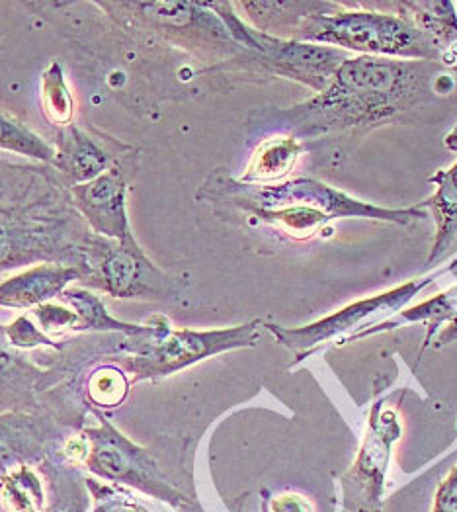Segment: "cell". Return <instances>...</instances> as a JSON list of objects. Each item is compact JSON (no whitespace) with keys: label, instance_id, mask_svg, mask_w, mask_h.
Returning a JSON list of instances; mask_svg holds the SVG:
<instances>
[{"label":"cell","instance_id":"cell-1","mask_svg":"<svg viewBox=\"0 0 457 512\" xmlns=\"http://www.w3.org/2000/svg\"><path fill=\"white\" fill-rule=\"evenodd\" d=\"M436 71L438 63L430 61L354 55L336 69L323 92L280 118L297 139L374 128L418 104Z\"/></svg>","mask_w":457,"mask_h":512},{"label":"cell","instance_id":"cell-2","mask_svg":"<svg viewBox=\"0 0 457 512\" xmlns=\"http://www.w3.org/2000/svg\"><path fill=\"white\" fill-rule=\"evenodd\" d=\"M206 190H209V198L219 196L233 200L258 221L278 229L295 241L313 239L325 225L336 219H370L407 227L428 217L420 206L397 210L379 208L307 176L268 186H250L239 180H219L217 186L206 184Z\"/></svg>","mask_w":457,"mask_h":512},{"label":"cell","instance_id":"cell-3","mask_svg":"<svg viewBox=\"0 0 457 512\" xmlns=\"http://www.w3.org/2000/svg\"><path fill=\"white\" fill-rule=\"evenodd\" d=\"M295 40L370 57L442 63V57L401 12L340 8L331 14H317L301 26Z\"/></svg>","mask_w":457,"mask_h":512},{"label":"cell","instance_id":"cell-4","mask_svg":"<svg viewBox=\"0 0 457 512\" xmlns=\"http://www.w3.org/2000/svg\"><path fill=\"white\" fill-rule=\"evenodd\" d=\"M149 325V333L129 339L127 370L135 382L167 378L211 356L250 348L260 339L262 329L258 319L215 331H176L165 317H155Z\"/></svg>","mask_w":457,"mask_h":512},{"label":"cell","instance_id":"cell-5","mask_svg":"<svg viewBox=\"0 0 457 512\" xmlns=\"http://www.w3.org/2000/svg\"><path fill=\"white\" fill-rule=\"evenodd\" d=\"M127 28H139L192 53L221 59H241L245 49L233 40L223 20L206 2H98Z\"/></svg>","mask_w":457,"mask_h":512},{"label":"cell","instance_id":"cell-6","mask_svg":"<svg viewBox=\"0 0 457 512\" xmlns=\"http://www.w3.org/2000/svg\"><path fill=\"white\" fill-rule=\"evenodd\" d=\"M454 268H457V260L444 268L428 272L426 276L405 282L393 290H387L383 294L360 299L352 305H346L333 315L323 317V319L303 325V327L286 329V327H280L274 323H268L264 327L272 333V337L280 346L290 350L295 358L293 366H297L303 360H307L309 356H313L315 352L323 350L325 346L348 344L350 339H354L356 335L370 331L377 325L389 321L399 311H403L405 305L411 303L422 290L432 286L438 278L452 272Z\"/></svg>","mask_w":457,"mask_h":512},{"label":"cell","instance_id":"cell-7","mask_svg":"<svg viewBox=\"0 0 457 512\" xmlns=\"http://www.w3.org/2000/svg\"><path fill=\"white\" fill-rule=\"evenodd\" d=\"M79 256L84 284L112 298L170 301L186 286L182 278L157 266L133 235L116 241L88 233Z\"/></svg>","mask_w":457,"mask_h":512},{"label":"cell","instance_id":"cell-8","mask_svg":"<svg viewBox=\"0 0 457 512\" xmlns=\"http://www.w3.org/2000/svg\"><path fill=\"white\" fill-rule=\"evenodd\" d=\"M209 8L223 20L233 40L245 49L241 61H252L264 71L295 81L311 88L315 94L331 85L336 69L352 53L317 45V43L284 40L262 34L235 12L233 2H206Z\"/></svg>","mask_w":457,"mask_h":512},{"label":"cell","instance_id":"cell-9","mask_svg":"<svg viewBox=\"0 0 457 512\" xmlns=\"http://www.w3.org/2000/svg\"><path fill=\"white\" fill-rule=\"evenodd\" d=\"M399 411L381 397L372 405L368 427L354 464L340 477L342 505L346 512H383L385 477L393 448L401 440Z\"/></svg>","mask_w":457,"mask_h":512},{"label":"cell","instance_id":"cell-10","mask_svg":"<svg viewBox=\"0 0 457 512\" xmlns=\"http://www.w3.org/2000/svg\"><path fill=\"white\" fill-rule=\"evenodd\" d=\"M90 470L112 481H124L163 499L176 509L194 511V505L161 475L145 450L129 442L100 415V427L86 430Z\"/></svg>","mask_w":457,"mask_h":512},{"label":"cell","instance_id":"cell-11","mask_svg":"<svg viewBox=\"0 0 457 512\" xmlns=\"http://www.w3.org/2000/svg\"><path fill=\"white\" fill-rule=\"evenodd\" d=\"M135 171V155H125L102 176L69 188L73 206L94 235L122 241L133 235L127 215V188Z\"/></svg>","mask_w":457,"mask_h":512},{"label":"cell","instance_id":"cell-12","mask_svg":"<svg viewBox=\"0 0 457 512\" xmlns=\"http://www.w3.org/2000/svg\"><path fill=\"white\" fill-rule=\"evenodd\" d=\"M125 147L108 135H94L75 124L61 128L55 145L53 167L67 188L86 184L110 171L124 155Z\"/></svg>","mask_w":457,"mask_h":512},{"label":"cell","instance_id":"cell-13","mask_svg":"<svg viewBox=\"0 0 457 512\" xmlns=\"http://www.w3.org/2000/svg\"><path fill=\"white\" fill-rule=\"evenodd\" d=\"M51 225L0 194V272L59 255Z\"/></svg>","mask_w":457,"mask_h":512},{"label":"cell","instance_id":"cell-14","mask_svg":"<svg viewBox=\"0 0 457 512\" xmlns=\"http://www.w3.org/2000/svg\"><path fill=\"white\" fill-rule=\"evenodd\" d=\"M75 282H83V270L79 266L42 262L0 282V307L36 309L63 296Z\"/></svg>","mask_w":457,"mask_h":512},{"label":"cell","instance_id":"cell-15","mask_svg":"<svg viewBox=\"0 0 457 512\" xmlns=\"http://www.w3.org/2000/svg\"><path fill=\"white\" fill-rule=\"evenodd\" d=\"M409 323H422L426 325V337H424V346H430L432 342H436L434 346L436 348H442V346H448L452 342L457 341V286L442 292L440 296L436 298L428 299V301H422L415 307H409V309H403L399 311L395 317H391L389 321L377 325L370 331H364L360 335H356L354 339H350V342L364 341V339H370L375 335H383V333H389L393 329H399L403 325H409Z\"/></svg>","mask_w":457,"mask_h":512},{"label":"cell","instance_id":"cell-16","mask_svg":"<svg viewBox=\"0 0 457 512\" xmlns=\"http://www.w3.org/2000/svg\"><path fill=\"white\" fill-rule=\"evenodd\" d=\"M243 10L250 28L284 40H295L301 26L317 14H331L342 8L338 2H233Z\"/></svg>","mask_w":457,"mask_h":512},{"label":"cell","instance_id":"cell-17","mask_svg":"<svg viewBox=\"0 0 457 512\" xmlns=\"http://www.w3.org/2000/svg\"><path fill=\"white\" fill-rule=\"evenodd\" d=\"M430 182L436 190L424 204L418 206L428 217H432L436 227L432 251L426 260V264L436 266V262L446 256L457 239V163L446 171L436 172Z\"/></svg>","mask_w":457,"mask_h":512},{"label":"cell","instance_id":"cell-18","mask_svg":"<svg viewBox=\"0 0 457 512\" xmlns=\"http://www.w3.org/2000/svg\"><path fill=\"white\" fill-rule=\"evenodd\" d=\"M422 38L444 59L457 45V6L450 0H409L395 4Z\"/></svg>","mask_w":457,"mask_h":512},{"label":"cell","instance_id":"cell-19","mask_svg":"<svg viewBox=\"0 0 457 512\" xmlns=\"http://www.w3.org/2000/svg\"><path fill=\"white\" fill-rule=\"evenodd\" d=\"M303 153V141L293 135L264 139L252 153L239 182L250 186H268L284 182Z\"/></svg>","mask_w":457,"mask_h":512},{"label":"cell","instance_id":"cell-20","mask_svg":"<svg viewBox=\"0 0 457 512\" xmlns=\"http://www.w3.org/2000/svg\"><path fill=\"white\" fill-rule=\"evenodd\" d=\"M63 299L73 307V311L79 317V323L75 331H106V333H124L125 337H141L149 333L151 325H129L124 321H118L112 317L104 305V301L98 298L94 292L69 286L63 292Z\"/></svg>","mask_w":457,"mask_h":512},{"label":"cell","instance_id":"cell-21","mask_svg":"<svg viewBox=\"0 0 457 512\" xmlns=\"http://www.w3.org/2000/svg\"><path fill=\"white\" fill-rule=\"evenodd\" d=\"M0 151L28 157L51 165L55 159V147L38 135L34 129L24 126L16 118L0 110Z\"/></svg>","mask_w":457,"mask_h":512},{"label":"cell","instance_id":"cell-22","mask_svg":"<svg viewBox=\"0 0 457 512\" xmlns=\"http://www.w3.org/2000/svg\"><path fill=\"white\" fill-rule=\"evenodd\" d=\"M40 479L26 466H18L0 481V512H42Z\"/></svg>","mask_w":457,"mask_h":512},{"label":"cell","instance_id":"cell-23","mask_svg":"<svg viewBox=\"0 0 457 512\" xmlns=\"http://www.w3.org/2000/svg\"><path fill=\"white\" fill-rule=\"evenodd\" d=\"M42 104L47 120L59 128H67L75 118V100L65 81L63 67L51 61L42 75Z\"/></svg>","mask_w":457,"mask_h":512},{"label":"cell","instance_id":"cell-24","mask_svg":"<svg viewBox=\"0 0 457 512\" xmlns=\"http://www.w3.org/2000/svg\"><path fill=\"white\" fill-rule=\"evenodd\" d=\"M26 421L24 415H0V471L26 456Z\"/></svg>","mask_w":457,"mask_h":512},{"label":"cell","instance_id":"cell-25","mask_svg":"<svg viewBox=\"0 0 457 512\" xmlns=\"http://www.w3.org/2000/svg\"><path fill=\"white\" fill-rule=\"evenodd\" d=\"M127 395L124 372L116 368H102L90 380V399L98 407H118Z\"/></svg>","mask_w":457,"mask_h":512},{"label":"cell","instance_id":"cell-26","mask_svg":"<svg viewBox=\"0 0 457 512\" xmlns=\"http://www.w3.org/2000/svg\"><path fill=\"white\" fill-rule=\"evenodd\" d=\"M32 315L38 319L43 333H57L65 329H75L79 323V317L73 309H67L57 303H43L40 307L32 309Z\"/></svg>","mask_w":457,"mask_h":512},{"label":"cell","instance_id":"cell-27","mask_svg":"<svg viewBox=\"0 0 457 512\" xmlns=\"http://www.w3.org/2000/svg\"><path fill=\"white\" fill-rule=\"evenodd\" d=\"M4 335L16 348H36L40 344H47V346L53 344L51 339L30 321L28 315H22L14 323H10L4 329Z\"/></svg>","mask_w":457,"mask_h":512},{"label":"cell","instance_id":"cell-28","mask_svg":"<svg viewBox=\"0 0 457 512\" xmlns=\"http://www.w3.org/2000/svg\"><path fill=\"white\" fill-rule=\"evenodd\" d=\"M432 512H457V466L440 483L434 495Z\"/></svg>","mask_w":457,"mask_h":512},{"label":"cell","instance_id":"cell-29","mask_svg":"<svg viewBox=\"0 0 457 512\" xmlns=\"http://www.w3.org/2000/svg\"><path fill=\"white\" fill-rule=\"evenodd\" d=\"M272 512H313V509L297 495H284L272 503Z\"/></svg>","mask_w":457,"mask_h":512},{"label":"cell","instance_id":"cell-30","mask_svg":"<svg viewBox=\"0 0 457 512\" xmlns=\"http://www.w3.org/2000/svg\"><path fill=\"white\" fill-rule=\"evenodd\" d=\"M98 512H139L133 507H127L125 503H112V505H104Z\"/></svg>","mask_w":457,"mask_h":512},{"label":"cell","instance_id":"cell-31","mask_svg":"<svg viewBox=\"0 0 457 512\" xmlns=\"http://www.w3.org/2000/svg\"><path fill=\"white\" fill-rule=\"evenodd\" d=\"M444 145H446V149L448 151H452V153H457V126L452 129L448 135H446V139H444Z\"/></svg>","mask_w":457,"mask_h":512},{"label":"cell","instance_id":"cell-32","mask_svg":"<svg viewBox=\"0 0 457 512\" xmlns=\"http://www.w3.org/2000/svg\"><path fill=\"white\" fill-rule=\"evenodd\" d=\"M45 512H75L67 503H55V505H51L49 509Z\"/></svg>","mask_w":457,"mask_h":512},{"label":"cell","instance_id":"cell-33","mask_svg":"<svg viewBox=\"0 0 457 512\" xmlns=\"http://www.w3.org/2000/svg\"><path fill=\"white\" fill-rule=\"evenodd\" d=\"M456 6H457V4H456Z\"/></svg>","mask_w":457,"mask_h":512}]
</instances>
